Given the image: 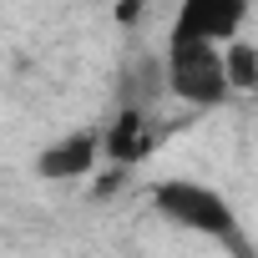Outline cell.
<instances>
[{
	"label": "cell",
	"mask_w": 258,
	"mask_h": 258,
	"mask_svg": "<svg viewBox=\"0 0 258 258\" xmlns=\"http://www.w3.org/2000/svg\"><path fill=\"white\" fill-rule=\"evenodd\" d=\"M223 76H228V91H258V46L248 41H223Z\"/></svg>",
	"instance_id": "obj_6"
},
{
	"label": "cell",
	"mask_w": 258,
	"mask_h": 258,
	"mask_svg": "<svg viewBox=\"0 0 258 258\" xmlns=\"http://www.w3.org/2000/svg\"><path fill=\"white\" fill-rule=\"evenodd\" d=\"M248 21V0H177L167 41H233Z\"/></svg>",
	"instance_id": "obj_3"
},
{
	"label": "cell",
	"mask_w": 258,
	"mask_h": 258,
	"mask_svg": "<svg viewBox=\"0 0 258 258\" xmlns=\"http://www.w3.org/2000/svg\"><path fill=\"white\" fill-rule=\"evenodd\" d=\"M162 81L177 101L187 106H218L228 101V76H223V46L218 41H167Z\"/></svg>",
	"instance_id": "obj_2"
},
{
	"label": "cell",
	"mask_w": 258,
	"mask_h": 258,
	"mask_svg": "<svg viewBox=\"0 0 258 258\" xmlns=\"http://www.w3.org/2000/svg\"><path fill=\"white\" fill-rule=\"evenodd\" d=\"M137 16H142V0H116V21L121 26H137Z\"/></svg>",
	"instance_id": "obj_9"
},
{
	"label": "cell",
	"mask_w": 258,
	"mask_h": 258,
	"mask_svg": "<svg viewBox=\"0 0 258 258\" xmlns=\"http://www.w3.org/2000/svg\"><path fill=\"white\" fill-rule=\"evenodd\" d=\"M152 142L157 137L147 132V111L121 101V116L111 121V132L101 137V152H106V162H126V167H132V162H142L152 152Z\"/></svg>",
	"instance_id": "obj_5"
},
{
	"label": "cell",
	"mask_w": 258,
	"mask_h": 258,
	"mask_svg": "<svg viewBox=\"0 0 258 258\" xmlns=\"http://www.w3.org/2000/svg\"><path fill=\"white\" fill-rule=\"evenodd\" d=\"M157 86H167V81H162V66H157V61H132L126 76H121V101L147 111V101H157Z\"/></svg>",
	"instance_id": "obj_7"
},
{
	"label": "cell",
	"mask_w": 258,
	"mask_h": 258,
	"mask_svg": "<svg viewBox=\"0 0 258 258\" xmlns=\"http://www.w3.org/2000/svg\"><path fill=\"white\" fill-rule=\"evenodd\" d=\"M126 187V162H106V172L91 182V198H116Z\"/></svg>",
	"instance_id": "obj_8"
},
{
	"label": "cell",
	"mask_w": 258,
	"mask_h": 258,
	"mask_svg": "<svg viewBox=\"0 0 258 258\" xmlns=\"http://www.w3.org/2000/svg\"><path fill=\"white\" fill-rule=\"evenodd\" d=\"M101 157V137L96 132H71L61 142H51L41 157H36V172L46 182H71V177H86Z\"/></svg>",
	"instance_id": "obj_4"
},
{
	"label": "cell",
	"mask_w": 258,
	"mask_h": 258,
	"mask_svg": "<svg viewBox=\"0 0 258 258\" xmlns=\"http://www.w3.org/2000/svg\"><path fill=\"white\" fill-rule=\"evenodd\" d=\"M152 208H157L167 223H177V228H192V233L218 238V243H228V248H243L238 218H233V208L223 203V192H213V187H203V182H192V177L157 182V187H152Z\"/></svg>",
	"instance_id": "obj_1"
}]
</instances>
